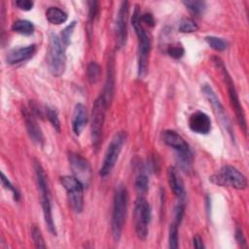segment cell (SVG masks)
I'll return each mask as SVG.
<instances>
[{
    "label": "cell",
    "mask_w": 249,
    "mask_h": 249,
    "mask_svg": "<svg viewBox=\"0 0 249 249\" xmlns=\"http://www.w3.org/2000/svg\"><path fill=\"white\" fill-rule=\"evenodd\" d=\"M205 41L207 42V44L209 45V47L217 52H224L228 49V42L220 37H216V36H206L205 37Z\"/></svg>",
    "instance_id": "cell-25"
},
{
    "label": "cell",
    "mask_w": 249,
    "mask_h": 249,
    "mask_svg": "<svg viewBox=\"0 0 249 249\" xmlns=\"http://www.w3.org/2000/svg\"><path fill=\"white\" fill-rule=\"evenodd\" d=\"M166 53L172 58L179 59L184 55L185 50H184V48L181 44L177 43V44H172V45L168 46L167 49H166Z\"/></svg>",
    "instance_id": "cell-30"
},
{
    "label": "cell",
    "mask_w": 249,
    "mask_h": 249,
    "mask_svg": "<svg viewBox=\"0 0 249 249\" xmlns=\"http://www.w3.org/2000/svg\"><path fill=\"white\" fill-rule=\"evenodd\" d=\"M178 29L182 33H192L196 32L198 29V25L194 19L190 18H185L180 20Z\"/></svg>",
    "instance_id": "cell-26"
},
{
    "label": "cell",
    "mask_w": 249,
    "mask_h": 249,
    "mask_svg": "<svg viewBox=\"0 0 249 249\" xmlns=\"http://www.w3.org/2000/svg\"><path fill=\"white\" fill-rule=\"evenodd\" d=\"M140 21L141 23H145L146 25L153 27L155 25V19L152 14L150 13H145L143 15H140Z\"/></svg>",
    "instance_id": "cell-38"
},
{
    "label": "cell",
    "mask_w": 249,
    "mask_h": 249,
    "mask_svg": "<svg viewBox=\"0 0 249 249\" xmlns=\"http://www.w3.org/2000/svg\"><path fill=\"white\" fill-rule=\"evenodd\" d=\"M131 24L138 40V77L143 79L148 72L149 57L151 53V39L140 21V11L138 5H135L132 13Z\"/></svg>",
    "instance_id": "cell-1"
},
{
    "label": "cell",
    "mask_w": 249,
    "mask_h": 249,
    "mask_svg": "<svg viewBox=\"0 0 249 249\" xmlns=\"http://www.w3.org/2000/svg\"><path fill=\"white\" fill-rule=\"evenodd\" d=\"M129 3L127 1H123L120 5L118 15L115 22V35L116 43L119 49L123 48L127 39V18H128Z\"/></svg>",
    "instance_id": "cell-14"
},
{
    "label": "cell",
    "mask_w": 249,
    "mask_h": 249,
    "mask_svg": "<svg viewBox=\"0 0 249 249\" xmlns=\"http://www.w3.org/2000/svg\"><path fill=\"white\" fill-rule=\"evenodd\" d=\"M23 121L25 124V127L27 130V133L29 137L32 139V141L39 146H43L44 144V136L42 133V130L35 119L34 114L27 109L26 107H22L21 109Z\"/></svg>",
    "instance_id": "cell-15"
},
{
    "label": "cell",
    "mask_w": 249,
    "mask_h": 249,
    "mask_svg": "<svg viewBox=\"0 0 249 249\" xmlns=\"http://www.w3.org/2000/svg\"><path fill=\"white\" fill-rule=\"evenodd\" d=\"M214 63L216 64V66L218 67V69H220L223 77H224V80L226 82V85H227V88H228V91H229V96H230V101H231V107L233 108L234 112H235V116H236V119H237V122L241 127V129L243 130V132L246 134L247 133V123H246V118H245V113H244V110H243V107L239 101V98H238V94H237V91L235 89V87H234V84L224 64V62L221 60V58L219 57H214Z\"/></svg>",
    "instance_id": "cell-8"
},
{
    "label": "cell",
    "mask_w": 249,
    "mask_h": 249,
    "mask_svg": "<svg viewBox=\"0 0 249 249\" xmlns=\"http://www.w3.org/2000/svg\"><path fill=\"white\" fill-rule=\"evenodd\" d=\"M210 181L216 185L236 190H244L247 187L246 177L237 168L229 164L222 166L219 173L210 177Z\"/></svg>",
    "instance_id": "cell-10"
},
{
    "label": "cell",
    "mask_w": 249,
    "mask_h": 249,
    "mask_svg": "<svg viewBox=\"0 0 249 249\" xmlns=\"http://www.w3.org/2000/svg\"><path fill=\"white\" fill-rule=\"evenodd\" d=\"M15 4L18 9L22 11H30L34 6V2L30 0H18Z\"/></svg>",
    "instance_id": "cell-36"
},
{
    "label": "cell",
    "mask_w": 249,
    "mask_h": 249,
    "mask_svg": "<svg viewBox=\"0 0 249 249\" xmlns=\"http://www.w3.org/2000/svg\"><path fill=\"white\" fill-rule=\"evenodd\" d=\"M75 26H76V22H75V21L71 22L68 26H66V27L62 30V32H61V34H60V40H61L62 44H63L65 47H67V46L70 44V38H71V36H72V33H73V30H74V27H75Z\"/></svg>",
    "instance_id": "cell-32"
},
{
    "label": "cell",
    "mask_w": 249,
    "mask_h": 249,
    "mask_svg": "<svg viewBox=\"0 0 249 249\" xmlns=\"http://www.w3.org/2000/svg\"><path fill=\"white\" fill-rule=\"evenodd\" d=\"M101 76V68L95 61H90L87 67V77L90 84H95L99 81Z\"/></svg>",
    "instance_id": "cell-24"
},
{
    "label": "cell",
    "mask_w": 249,
    "mask_h": 249,
    "mask_svg": "<svg viewBox=\"0 0 249 249\" xmlns=\"http://www.w3.org/2000/svg\"><path fill=\"white\" fill-rule=\"evenodd\" d=\"M201 91H202L204 97L208 100L209 104L212 106L215 115L219 119V121H220L221 124L223 125V127L225 128V130L229 133V135L231 137V139L234 140V133H233L231 123L226 113V110H225L223 104L221 103L219 97L217 96V94L215 93L213 89L208 84H203L201 87Z\"/></svg>",
    "instance_id": "cell-12"
},
{
    "label": "cell",
    "mask_w": 249,
    "mask_h": 249,
    "mask_svg": "<svg viewBox=\"0 0 249 249\" xmlns=\"http://www.w3.org/2000/svg\"><path fill=\"white\" fill-rule=\"evenodd\" d=\"M167 180L169 187L175 196L178 198V201H184L186 197L185 186L182 177L180 176L178 170L174 166H169L167 169Z\"/></svg>",
    "instance_id": "cell-17"
},
{
    "label": "cell",
    "mask_w": 249,
    "mask_h": 249,
    "mask_svg": "<svg viewBox=\"0 0 249 249\" xmlns=\"http://www.w3.org/2000/svg\"><path fill=\"white\" fill-rule=\"evenodd\" d=\"M152 218V209L143 196H138L134 201L133 223L136 235L141 240H146L149 234V224Z\"/></svg>",
    "instance_id": "cell-9"
},
{
    "label": "cell",
    "mask_w": 249,
    "mask_h": 249,
    "mask_svg": "<svg viewBox=\"0 0 249 249\" xmlns=\"http://www.w3.org/2000/svg\"><path fill=\"white\" fill-rule=\"evenodd\" d=\"M46 18L50 23L57 25L64 23L67 20L68 16L64 11L57 7H50L46 11Z\"/></svg>",
    "instance_id": "cell-21"
},
{
    "label": "cell",
    "mask_w": 249,
    "mask_h": 249,
    "mask_svg": "<svg viewBox=\"0 0 249 249\" xmlns=\"http://www.w3.org/2000/svg\"><path fill=\"white\" fill-rule=\"evenodd\" d=\"M108 106L109 103L106 101L105 97L102 94H100L94 100V103L92 105L90 116V138L92 146L95 149H98L101 143L103 125L105 121V113Z\"/></svg>",
    "instance_id": "cell-6"
},
{
    "label": "cell",
    "mask_w": 249,
    "mask_h": 249,
    "mask_svg": "<svg viewBox=\"0 0 249 249\" xmlns=\"http://www.w3.org/2000/svg\"><path fill=\"white\" fill-rule=\"evenodd\" d=\"M46 116L49 120V122L52 124L53 127L57 131L59 132L60 131V121L58 119V115H57V112L53 109V108H49L47 107L46 108Z\"/></svg>",
    "instance_id": "cell-29"
},
{
    "label": "cell",
    "mask_w": 249,
    "mask_h": 249,
    "mask_svg": "<svg viewBox=\"0 0 249 249\" xmlns=\"http://www.w3.org/2000/svg\"><path fill=\"white\" fill-rule=\"evenodd\" d=\"M127 138V134L125 131L121 130L114 134L112 137L106 151L104 154V159L99 169V175L101 177H106L113 170L114 166L117 163L119 156L123 150V146L124 145Z\"/></svg>",
    "instance_id": "cell-7"
},
{
    "label": "cell",
    "mask_w": 249,
    "mask_h": 249,
    "mask_svg": "<svg viewBox=\"0 0 249 249\" xmlns=\"http://www.w3.org/2000/svg\"><path fill=\"white\" fill-rule=\"evenodd\" d=\"M12 30L24 36H30L34 33V25L26 19H18L12 24Z\"/></svg>",
    "instance_id": "cell-22"
},
{
    "label": "cell",
    "mask_w": 249,
    "mask_h": 249,
    "mask_svg": "<svg viewBox=\"0 0 249 249\" xmlns=\"http://www.w3.org/2000/svg\"><path fill=\"white\" fill-rule=\"evenodd\" d=\"M89 21L92 22L98 14L99 6H98V2L96 1H90L89 2Z\"/></svg>",
    "instance_id": "cell-35"
},
{
    "label": "cell",
    "mask_w": 249,
    "mask_h": 249,
    "mask_svg": "<svg viewBox=\"0 0 249 249\" xmlns=\"http://www.w3.org/2000/svg\"><path fill=\"white\" fill-rule=\"evenodd\" d=\"M235 239H236L237 243L239 244V246L244 247V248L247 247V243H246V239L244 237L243 231L238 226H236V228H235Z\"/></svg>",
    "instance_id": "cell-37"
},
{
    "label": "cell",
    "mask_w": 249,
    "mask_h": 249,
    "mask_svg": "<svg viewBox=\"0 0 249 249\" xmlns=\"http://www.w3.org/2000/svg\"><path fill=\"white\" fill-rule=\"evenodd\" d=\"M34 169L36 174V182L38 186V190L40 193V198H41V205L43 209V215L45 219V223L48 227L49 231L53 235H56V230L54 226V222L53 219V212H52V201H51V193L48 185L47 176L45 174V171L40 164V162L36 161L34 163Z\"/></svg>",
    "instance_id": "cell-3"
},
{
    "label": "cell",
    "mask_w": 249,
    "mask_h": 249,
    "mask_svg": "<svg viewBox=\"0 0 249 249\" xmlns=\"http://www.w3.org/2000/svg\"><path fill=\"white\" fill-rule=\"evenodd\" d=\"M189 127L196 133L207 134L211 130V120L206 113L196 111L189 118Z\"/></svg>",
    "instance_id": "cell-16"
},
{
    "label": "cell",
    "mask_w": 249,
    "mask_h": 249,
    "mask_svg": "<svg viewBox=\"0 0 249 249\" xmlns=\"http://www.w3.org/2000/svg\"><path fill=\"white\" fill-rule=\"evenodd\" d=\"M68 160L73 173V176L77 178L84 187H88L91 180V168L89 161L77 153H69Z\"/></svg>",
    "instance_id": "cell-13"
},
{
    "label": "cell",
    "mask_w": 249,
    "mask_h": 249,
    "mask_svg": "<svg viewBox=\"0 0 249 249\" xmlns=\"http://www.w3.org/2000/svg\"><path fill=\"white\" fill-rule=\"evenodd\" d=\"M128 205V192L124 186L116 188L113 198V210L111 219V231L115 241H119L125 223Z\"/></svg>",
    "instance_id": "cell-2"
},
{
    "label": "cell",
    "mask_w": 249,
    "mask_h": 249,
    "mask_svg": "<svg viewBox=\"0 0 249 249\" xmlns=\"http://www.w3.org/2000/svg\"><path fill=\"white\" fill-rule=\"evenodd\" d=\"M175 220L174 223L177 224L178 226L181 224L183 217H184V213H185V204L184 201H178V204L175 207Z\"/></svg>",
    "instance_id": "cell-34"
},
{
    "label": "cell",
    "mask_w": 249,
    "mask_h": 249,
    "mask_svg": "<svg viewBox=\"0 0 249 249\" xmlns=\"http://www.w3.org/2000/svg\"><path fill=\"white\" fill-rule=\"evenodd\" d=\"M193 245L196 249H203L205 247L204 244H203L202 238L199 235H197V234L193 237Z\"/></svg>",
    "instance_id": "cell-39"
},
{
    "label": "cell",
    "mask_w": 249,
    "mask_h": 249,
    "mask_svg": "<svg viewBox=\"0 0 249 249\" xmlns=\"http://www.w3.org/2000/svg\"><path fill=\"white\" fill-rule=\"evenodd\" d=\"M134 185H135V189L138 192V194L143 195V194L147 193V191L149 189V177L144 173L138 174L135 179Z\"/></svg>",
    "instance_id": "cell-27"
},
{
    "label": "cell",
    "mask_w": 249,
    "mask_h": 249,
    "mask_svg": "<svg viewBox=\"0 0 249 249\" xmlns=\"http://www.w3.org/2000/svg\"><path fill=\"white\" fill-rule=\"evenodd\" d=\"M108 69H107V78L106 83L102 91V95L105 97L108 103L111 102L113 94H114V88H115V74H114V63L113 60L108 61Z\"/></svg>",
    "instance_id": "cell-20"
},
{
    "label": "cell",
    "mask_w": 249,
    "mask_h": 249,
    "mask_svg": "<svg viewBox=\"0 0 249 249\" xmlns=\"http://www.w3.org/2000/svg\"><path fill=\"white\" fill-rule=\"evenodd\" d=\"M60 184L67 193L69 204L74 212L80 213L84 208V185L74 176L60 177Z\"/></svg>",
    "instance_id": "cell-11"
},
{
    "label": "cell",
    "mask_w": 249,
    "mask_h": 249,
    "mask_svg": "<svg viewBox=\"0 0 249 249\" xmlns=\"http://www.w3.org/2000/svg\"><path fill=\"white\" fill-rule=\"evenodd\" d=\"M65 49L66 47L62 44L60 37L52 33L50 35L47 62L50 72L55 77H59L64 73L66 65Z\"/></svg>",
    "instance_id": "cell-4"
},
{
    "label": "cell",
    "mask_w": 249,
    "mask_h": 249,
    "mask_svg": "<svg viewBox=\"0 0 249 249\" xmlns=\"http://www.w3.org/2000/svg\"><path fill=\"white\" fill-rule=\"evenodd\" d=\"M31 236H32L33 242L35 244V247H37V248H46L47 247L44 237L41 233V231L36 226H33L31 229Z\"/></svg>",
    "instance_id": "cell-31"
},
{
    "label": "cell",
    "mask_w": 249,
    "mask_h": 249,
    "mask_svg": "<svg viewBox=\"0 0 249 249\" xmlns=\"http://www.w3.org/2000/svg\"><path fill=\"white\" fill-rule=\"evenodd\" d=\"M178 225L175 224L174 222L170 224L169 227V234H168V246L169 248L175 249L178 248L179 243H178Z\"/></svg>",
    "instance_id": "cell-28"
},
{
    "label": "cell",
    "mask_w": 249,
    "mask_h": 249,
    "mask_svg": "<svg viewBox=\"0 0 249 249\" xmlns=\"http://www.w3.org/2000/svg\"><path fill=\"white\" fill-rule=\"evenodd\" d=\"M184 6L194 15L201 16L206 10V3L204 1L198 0H187L182 2Z\"/></svg>",
    "instance_id": "cell-23"
},
{
    "label": "cell",
    "mask_w": 249,
    "mask_h": 249,
    "mask_svg": "<svg viewBox=\"0 0 249 249\" xmlns=\"http://www.w3.org/2000/svg\"><path fill=\"white\" fill-rule=\"evenodd\" d=\"M35 53H36L35 45H29L26 47L14 49L7 53L6 60H7V63L9 64H12V65L18 64L25 60H28L34 55Z\"/></svg>",
    "instance_id": "cell-18"
},
{
    "label": "cell",
    "mask_w": 249,
    "mask_h": 249,
    "mask_svg": "<svg viewBox=\"0 0 249 249\" xmlns=\"http://www.w3.org/2000/svg\"><path fill=\"white\" fill-rule=\"evenodd\" d=\"M88 111L84 104H76L72 115V130L76 135H80L88 123Z\"/></svg>",
    "instance_id": "cell-19"
},
{
    "label": "cell",
    "mask_w": 249,
    "mask_h": 249,
    "mask_svg": "<svg viewBox=\"0 0 249 249\" xmlns=\"http://www.w3.org/2000/svg\"><path fill=\"white\" fill-rule=\"evenodd\" d=\"M1 182H2V185L5 189L11 191L13 193V196H14V199L16 201H18L19 199V193L18 192V190L16 189V187H14V185L10 182V180L5 176V174L2 172L1 173Z\"/></svg>",
    "instance_id": "cell-33"
},
{
    "label": "cell",
    "mask_w": 249,
    "mask_h": 249,
    "mask_svg": "<svg viewBox=\"0 0 249 249\" xmlns=\"http://www.w3.org/2000/svg\"><path fill=\"white\" fill-rule=\"evenodd\" d=\"M162 140L177 153L178 161L181 167L188 170L193 161V152L185 139L175 130L167 129L162 133Z\"/></svg>",
    "instance_id": "cell-5"
}]
</instances>
